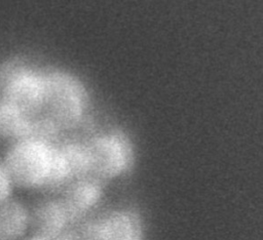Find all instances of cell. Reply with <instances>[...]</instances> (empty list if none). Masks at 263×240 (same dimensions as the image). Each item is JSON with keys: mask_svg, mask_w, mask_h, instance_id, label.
Listing matches in <instances>:
<instances>
[{"mask_svg": "<svg viewBox=\"0 0 263 240\" xmlns=\"http://www.w3.org/2000/svg\"><path fill=\"white\" fill-rule=\"evenodd\" d=\"M3 166L13 186L25 189H60L58 144L24 138L7 150Z\"/></svg>", "mask_w": 263, "mask_h": 240, "instance_id": "obj_1", "label": "cell"}, {"mask_svg": "<svg viewBox=\"0 0 263 240\" xmlns=\"http://www.w3.org/2000/svg\"><path fill=\"white\" fill-rule=\"evenodd\" d=\"M89 175L104 183L127 171L134 162L129 138L119 130H111L84 141Z\"/></svg>", "mask_w": 263, "mask_h": 240, "instance_id": "obj_2", "label": "cell"}, {"mask_svg": "<svg viewBox=\"0 0 263 240\" xmlns=\"http://www.w3.org/2000/svg\"><path fill=\"white\" fill-rule=\"evenodd\" d=\"M2 101L31 121L41 120L49 124L45 120L46 86L44 72L25 66L14 67L8 73L5 81Z\"/></svg>", "mask_w": 263, "mask_h": 240, "instance_id": "obj_3", "label": "cell"}, {"mask_svg": "<svg viewBox=\"0 0 263 240\" xmlns=\"http://www.w3.org/2000/svg\"><path fill=\"white\" fill-rule=\"evenodd\" d=\"M77 240H144L139 214L117 209L79 223L74 230Z\"/></svg>", "mask_w": 263, "mask_h": 240, "instance_id": "obj_4", "label": "cell"}, {"mask_svg": "<svg viewBox=\"0 0 263 240\" xmlns=\"http://www.w3.org/2000/svg\"><path fill=\"white\" fill-rule=\"evenodd\" d=\"M102 194L103 182L92 177H85L64 187V193L60 200L65 206L73 225H76L96 207Z\"/></svg>", "mask_w": 263, "mask_h": 240, "instance_id": "obj_5", "label": "cell"}, {"mask_svg": "<svg viewBox=\"0 0 263 240\" xmlns=\"http://www.w3.org/2000/svg\"><path fill=\"white\" fill-rule=\"evenodd\" d=\"M30 225L35 229V235L53 239L74 226L65 206L60 199L41 202L30 214Z\"/></svg>", "mask_w": 263, "mask_h": 240, "instance_id": "obj_6", "label": "cell"}, {"mask_svg": "<svg viewBox=\"0 0 263 240\" xmlns=\"http://www.w3.org/2000/svg\"><path fill=\"white\" fill-rule=\"evenodd\" d=\"M30 227V212L20 201L0 204V240H21Z\"/></svg>", "mask_w": 263, "mask_h": 240, "instance_id": "obj_7", "label": "cell"}, {"mask_svg": "<svg viewBox=\"0 0 263 240\" xmlns=\"http://www.w3.org/2000/svg\"><path fill=\"white\" fill-rule=\"evenodd\" d=\"M32 121L4 101H0V136L15 141L29 138Z\"/></svg>", "mask_w": 263, "mask_h": 240, "instance_id": "obj_8", "label": "cell"}, {"mask_svg": "<svg viewBox=\"0 0 263 240\" xmlns=\"http://www.w3.org/2000/svg\"><path fill=\"white\" fill-rule=\"evenodd\" d=\"M13 184L2 163H0V204L10 199Z\"/></svg>", "mask_w": 263, "mask_h": 240, "instance_id": "obj_9", "label": "cell"}, {"mask_svg": "<svg viewBox=\"0 0 263 240\" xmlns=\"http://www.w3.org/2000/svg\"><path fill=\"white\" fill-rule=\"evenodd\" d=\"M26 240H51V239H48V238H45V237H42V236L34 234L33 236H31L30 238H27Z\"/></svg>", "mask_w": 263, "mask_h": 240, "instance_id": "obj_10", "label": "cell"}]
</instances>
